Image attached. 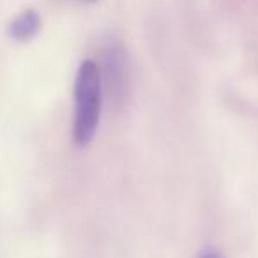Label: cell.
Segmentation results:
<instances>
[{"label":"cell","instance_id":"2","mask_svg":"<svg viewBox=\"0 0 258 258\" xmlns=\"http://www.w3.org/2000/svg\"><path fill=\"white\" fill-rule=\"evenodd\" d=\"M41 29V18L36 11L29 9L18 15L9 25V36L16 41H29Z\"/></svg>","mask_w":258,"mask_h":258},{"label":"cell","instance_id":"3","mask_svg":"<svg viewBox=\"0 0 258 258\" xmlns=\"http://www.w3.org/2000/svg\"><path fill=\"white\" fill-rule=\"evenodd\" d=\"M200 258H221L218 253H214V251H207V253H204Z\"/></svg>","mask_w":258,"mask_h":258},{"label":"cell","instance_id":"1","mask_svg":"<svg viewBox=\"0 0 258 258\" xmlns=\"http://www.w3.org/2000/svg\"><path fill=\"white\" fill-rule=\"evenodd\" d=\"M101 113V73L96 62L83 60L75 80V125L73 138L78 145L94 138Z\"/></svg>","mask_w":258,"mask_h":258}]
</instances>
